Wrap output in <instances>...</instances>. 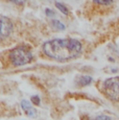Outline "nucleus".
<instances>
[{
	"label": "nucleus",
	"instance_id": "obj_1",
	"mask_svg": "<svg viewBox=\"0 0 119 120\" xmlns=\"http://www.w3.org/2000/svg\"><path fill=\"white\" fill-rule=\"evenodd\" d=\"M43 51L48 57L58 62H67L79 56L83 46L74 39H54L45 42Z\"/></svg>",
	"mask_w": 119,
	"mask_h": 120
},
{
	"label": "nucleus",
	"instance_id": "obj_2",
	"mask_svg": "<svg viewBox=\"0 0 119 120\" xmlns=\"http://www.w3.org/2000/svg\"><path fill=\"white\" fill-rule=\"evenodd\" d=\"M8 57L14 66L19 67L30 63L33 61V53L26 46H18L11 50Z\"/></svg>",
	"mask_w": 119,
	"mask_h": 120
},
{
	"label": "nucleus",
	"instance_id": "obj_3",
	"mask_svg": "<svg viewBox=\"0 0 119 120\" xmlns=\"http://www.w3.org/2000/svg\"><path fill=\"white\" fill-rule=\"evenodd\" d=\"M104 95L112 101H119V76L111 77L104 80L102 86Z\"/></svg>",
	"mask_w": 119,
	"mask_h": 120
},
{
	"label": "nucleus",
	"instance_id": "obj_4",
	"mask_svg": "<svg viewBox=\"0 0 119 120\" xmlns=\"http://www.w3.org/2000/svg\"><path fill=\"white\" fill-rule=\"evenodd\" d=\"M13 31V23L8 18H0V42L5 40Z\"/></svg>",
	"mask_w": 119,
	"mask_h": 120
},
{
	"label": "nucleus",
	"instance_id": "obj_5",
	"mask_svg": "<svg viewBox=\"0 0 119 120\" xmlns=\"http://www.w3.org/2000/svg\"><path fill=\"white\" fill-rule=\"evenodd\" d=\"M21 107H22V110L24 111V113L29 117H35L36 116V109L31 105V103L29 102L28 100H22L21 101Z\"/></svg>",
	"mask_w": 119,
	"mask_h": 120
},
{
	"label": "nucleus",
	"instance_id": "obj_6",
	"mask_svg": "<svg viewBox=\"0 0 119 120\" xmlns=\"http://www.w3.org/2000/svg\"><path fill=\"white\" fill-rule=\"evenodd\" d=\"M92 82V77L89 76V75H83L77 79V84L79 86H88Z\"/></svg>",
	"mask_w": 119,
	"mask_h": 120
},
{
	"label": "nucleus",
	"instance_id": "obj_7",
	"mask_svg": "<svg viewBox=\"0 0 119 120\" xmlns=\"http://www.w3.org/2000/svg\"><path fill=\"white\" fill-rule=\"evenodd\" d=\"M51 24L54 28L59 29V30H64V29H65V25H64L61 21H59V20H52Z\"/></svg>",
	"mask_w": 119,
	"mask_h": 120
},
{
	"label": "nucleus",
	"instance_id": "obj_8",
	"mask_svg": "<svg viewBox=\"0 0 119 120\" xmlns=\"http://www.w3.org/2000/svg\"><path fill=\"white\" fill-rule=\"evenodd\" d=\"M56 8H58L59 10L61 11L63 14H65V15H68V14H69V11H68L67 6L64 5L63 3H61V2H56Z\"/></svg>",
	"mask_w": 119,
	"mask_h": 120
},
{
	"label": "nucleus",
	"instance_id": "obj_9",
	"mask_svg": "<svg viewBox=\"0 0 119 120\" xmlns=\"http://www.w3.org/2000/svg\"><path fill=\"white\" fill-rule=\"evenodd\" d=\"M31 102L35 103L36 105H40V97L39 96H33L31 97Z\"/></svg>",
	"mask_w": 119,
	"mask_h": 120
},
{
	"label": "nucleus",
	"instance_id": "obj_10",
	"mask_svg": "<svg viewBox=\"0 0 119 120\" xmlns=\"http://www.w3.org/2000/svg\"><path fill=\"white\" fill-rule=\"evenodd\" d=\"M96 4H100V5H109V4H112V1H99V0H95Z\"/></svg>",
	"mask_w": 119,
	"mask_h": 120
},
{
	"label": "nucleus",
	"instance_id": "obj_11",
	"mask_svg": "<svg viewBox=\"0 0 119 120\" xmlns=\"http://www.w3.org/2000/svg\"><path fill=\"white\" fill-rule=\"evenodd\" d=\"M81 120H96V117L95 118H91V117H89V116H83L81 118Z\"/></svg>",
	"mask_w": 119,
	"mask_h": 120
},
{
	"label": "nucleus",
	"instance_id": "obj_12",
	"mask_svg": "<svg viewBox=\"0 0 119 120\" xmlns=\"http://www.w3.org/2000/svg\"><path fill=\"white\" fill-rule=\"evenodd\" d=\"M46 15L49 17V16H53L54 15V13L52 11H50V10H46Z\"/></svg>",
	"mask_w": 119,
	"mask_h": 120
}]
</instances>
